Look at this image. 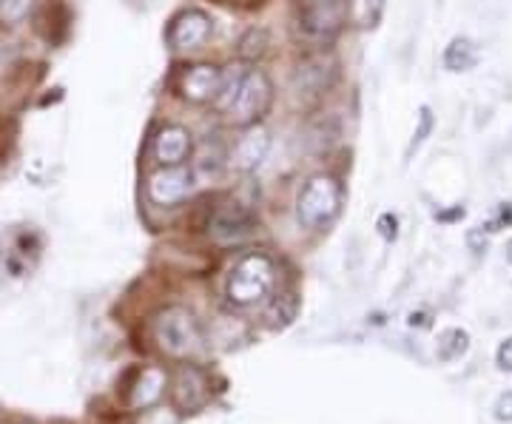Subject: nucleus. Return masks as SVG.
Wrapping results in <instances>:
<instances>
[{
    "instance_id": "1a4fd4ad",
    "label": "nucleus",
    "mask_w": 512,
    "mask_h": 424,
    "mask_svg": "<svg viewBox=\"0 0 512 424\" xmlns=\"http://www.w3.org/2000/svg\"><path fill=\"white\" fill-rule=\"evenodd\" d=\"M214 32V20L208 18L202 9H185L177 18L171 20V29H168V43L171 49L177 52H191V49H200L205 46V40Z\"/></svg>"
},
{
    "instance_id": "412c9836",
    "label": "nucleus",
    "mask_w": 512,
    "mask_h": 424,
    "mask_svg": "<svg viewBox=\"0 0 512 424\" xmlns=\"http://www.w3.org/2000/svg\"><path fill=\"white\" fill-rule=\"evenodd\" d=\"M296 314H299V299H296V294H282L271 305L268 319H271L274 328H285V325H291L293 319H296Z\"/></svg>"
},
{
    "instance_id": "c85d7f7f",
    "label": "nucleus",
    "mask_w": 512,
    "mask_h": 424,
    "mask_svg": "<svg viewBox=\"0 0 512 424\" xmlns=\"http://www.w3.org/2000/svg\"><path fill=\"white\" fill-rule=\"evenodd\" d=\"M504 257H507V262L512 265V240L507 242V248H504Z\"/></svg>"
},
{
    "instance_id": "dca6fc26",
    "label": "nucleus",
    "mask_w": 512,
    "mask_h": 424,
    "mask_svg": "<svg viewBox=\"0 0 512 424\" xmlns=\"http://www.w3.org/2000/svg\"><path fill=\"white\" fill-rule=\"evenodd\" d=\"M228 151L222 146L217 137H211V140H205L197 151V163H194V174L200 177V180H217L225 166H228Z\"/></svg>"
},
{
    "instance_id": "f8f14e48",
    "label": "nucleus",
    "mask_w": 512,
    "mask_h": 424,
    "mask_svg": "<svg viewBox=\"0 0 512 424\" xmlns=\"http://www.w3.org/2000/svg\"><path fill=\"white\" fill-rule=\"evenodd\" d=\"M302 3V26L316 37H330L342 29L345 0H299Z\"/></svg>"
},
{
    "instance_id": "cd10ccee",
    "label": "nucleus",
    "mask_w": 512,
    "mask_h": 424,
    "mask_svg": "<svg viewBox=\"0 0 512 424\" xmlns=\"http://www.w3.org/2000/svg\"><path fill=\"white\" fill-rule=\"evenodd\" d=\"M495 225H512V203H501V208H498V220L490 222V231H498Z\"/></svg>"
},
{
    "instance_id": "9d476101",
    "label": "nucleus",
    "mask_w": 512,
    "mask_h": 424,
    "mask_svg": "<svg viewBox=\"0 0 512 424\" xmlns=\"http://www.w3.org/2000/svg\"><path fill=\"white\" fill-rule=\"evenodd\" d=\"M333 80H336V60L333 55L319 52V55L299 60V66L293 72V89L305 97H319L333 86Z\"/></svg>"
},
{
    "instance_id": "39448f33",
    "label": "nucleus",
    "mask_w": 512,
    "mask_h": 424,
    "mask_svg": "<svg viewBox=\"0 0 512 424\" xmlns=\"http://www.w3.org/2000/svg\"><path fill=\"white\" fill-rule=\"evenodd\" d=\"M168 399L177 413H200L211 402V379L197 365H180L168 379Z\"/></svg>"
},
{
    "instance_id": "6e6552de",
    "label": "nucleus",
    "mask_w": 512,
    "mask_h": 424,
    "mask_svg": "<svg viewBox=\"0 0 512 424\" xmlns=\"http://www.w3.org/2000/svg\"><path fill=\"white\" fill-rule=\"evenodd\" d=\"M254 214L245 208L242 203H222L217 211H214V217L208 222V231H211V237L222 245H231V242H242L248 240L251 234H254Z\"/></svg>"
},
{
    "instance_id": "4468645a",
    "label": "nucleus",
    "mask_w": 512,
    "mask_h": 424,
    "mask_svg": "<svg viewBox=\"0 0 512 424\" xmlns=\"http://www.w3.org/2000/svg\"><path fill=\"white\" fill-rule=\"evenodd\" d=\"M268 151H271V131L262 129V126H248V131L239 137L231 160L239 171H254L265 163Z\"/></svg>"
},
{
    "instance_id": "423d86ee",
    "label": "nucleus",
    "mask_w": 512,
    "mask_h": 424,
    "mask_svg": "<svg viewBox=\"0 0 512 424\" xmlns=\"http://www.w3.org/2000/svg\"><path fill=\"white\" fill-rule=\"evenodd\" d=\"M197 174L188 166H163L148 177V200L154 205H177L194 191Z\"/></svg>"
},
{
    "instance_id": "6ab92c4d",
    "label": "nucleus",
    "mask_w": 512,
    "mask_h": 424,
    "mask_svg": "<svg viewBox=\"0 0 512 424\" xmlns=\"http://www.w3.org/2000/svg\"><path fill=\"white\" fill-rule=\"evenodd\" d=\"M436 129V117H433V109L430 106H421L419 114H416V129H413V137H410V143H407V151H404V157L407 160H413V154L419 151L424 143H427V137L433 134Z\"/></svg>"
},
{
    "instance_id": "c756f323",
    "label": "nucleus",
    "mask_w": 512,
    "mask_h": 424,
    "mask_svg": "<svg viewBox=\"0 0 512 424\" xmlns=\"http://www.w3.org/2000/svg\"><path fill=\"white\" fill-rule=\"evenodd\" d=\"M222 3H254V0H222ZM259 3V0H256Z\"/></svg>"
},
{
    "instance_id": "20e7f679",
    "label": "nucleus",
    "mask_w": 512,
    "mask_h": 424,
    "mask_svg": "<svg viewBox=\"0 0 512 424\" xmlns=\"http://www.w3.org/2000/svg\"><path fill=\"white\" fill-rule=\"evenodd\" d=\"M271 103H274V86H271L268 74L262 69H251L242 89H239L234 106L228 109V117L237 126H256V120H262L268 114Z\"/></svg>"
},
{
    "instance_id": "aec40b11",
    "label": "nucleus",
    "mask_w": 512,
    "mask_h": 424,
    "mask_svg": "<svg viewBox=\"0 0 512 424\" xmlns=\"http://www.w3.org/2000/svg\"><path fill=\"white\" fill-rule=\"evenodd\" d=\"M35 12V0H0V26L12 29Z\"/></svg>"
},
{
    "instance_id": "f03ea898",
    "label": "nucleus",
    "mask_w": 512,
    "mask_h": 424,
    "mask_svg": "<svg viewBox=\"0 0 512 424\" xmlns=\"http://www.w3.org/2000/svg\"><path fill=\"white\" fill-rule=\"evenodd\" d=\"M154 339L160 351L174 359H188L202 351V328L197 316L183 305H168L154 319Z\"/></svg>"
},
{
    "instance_id": "5701e85b",
    "label": "nucleus",
    "mask_w": 512,
    "mask_h": 424,
    "mask_svg": "<svg viewBox=\"0 0 512 424\" xmlns=\"http://www.w3.org/2000/svg\"><path fill=\"white\" fill-rule=\"evenodd\" d=\"M384 9H387V0H365V23L370 26V29H376V26H379Z\"/></svg>"
},
{
    "instance_id": "4be33fe9",
    "label": "nucleus",
    "mask_w": 512,
    "mask_h": 424,
    "mask_svg": "<svg viewBox=\"0 0 512 424\" xmlns=\"http://www.w3.org/2000/svg\"><path fill=\"white\" fill-rule=\"evenodd\" d=\"M265 46H268L265 29H251L248 35L239 40V55L245 57V60H254V57L265 55Z\"/></svg>"
},
{
    "instance_id": "bb28decb",
    "label": "nucleus",
    "mask_w": 512,
    "mask_h": 424,
    "mask_svg": "<svg viewBox=\"0 0 512 424\" xmlns=\"http://www.w3.org/2000/svg\"><path fill=\"white\" fill-rule=\"evenodd\" d=\"M467 245L476 251V254H481L484 248H487V237H484V228H473L470 234H467Z\"/></svg>"
},
{
    "instance_id": "a878e982",
    "label": "nucleus",
    "mask_w": 512,
    "mask_h": 424,
    "mask_svg": "<svg viewBox=\"0 0 512 424\" xmlns=\"http://www.w3.org/2000/svg\"><path fill=\"white\" fill-rule=\"evenodd\" d=\"M495 365L501 370H507V373H512V336H507V339L498 345V351H495Z\"/></svg>"
},
{
    "instance_id": "a211bd4d",
    "label": "nucleus",
    "mask_w": 512,
    "mask_h": 424,
    "mask_svg": "<svg viewBox=\"0 0 512 424\" xmlns=\"http://www.w3.org/2000/svg\"><path fill=\"white\" fill-rule=\"evenodd\" d=\"M467 348H470V336H467V331H461V328H447V331L439 333V348H436V353H439L441 362H456V359H461V356L467 353Z\"/></svg>"
},
{
    "instance_id": "f3484780",
    "label": "nucleus",
    "mask_w": 512,
    "mask_h": 424,
    "mask_svg": "<svg viewBox=\"0 0 512 424\" xmlns=\"http://www.w3.org/2000/svg\"><path fill=\"white\" fill-rule=\"evenodd\" d=\"M248 72H251V69H245V63H231L228 69H222L220 94H217V100H214V106H217V109L228 114V109L234 106V100H237V94L239 89H242V83H245Z\"/></svg>"
},
{
    "instance_id": "b1692460",
    "label": "nucleus",
    "mask_w": 512,
    "mask_h": 424,
    "mask_svg": "<svg viewBox=\"0 0 512 424\" xmlns=\"http://www.w3.org/2000/svg\"><path fill=\"white\" fill-rule=\"evenodd\" d=\"M379 234H382L387 242L396 240V237H399V217H396V214H382V217H379Z\"/></svg>"
},
{
    "instance_id": "9b49d317",
    "label": "nucleus",
    "mask_w": 512,
    "mask_h": 424,
    "mask_svg": "<svg viewBox=\"0 0 512 424\" xmlns=\"http://www.w3.org/2000/svg\"><path fill=\"white\" fill-rule=\"evenodd\" d=\"M222 83V69H217L214 63H197V66H188L180 77V97L202 106V103H211L217 100Z\"/></svg>"
},
{
    "instance_id": "ddd939ff",
    "label": "nucleus",
    "mask_w": 512,
    "mask_h": 424,
    "mask_svg": "<svg viewBox=\"0 0 512 424\" xmlns=\"http://www.w3.org/2000/svg\"><path fill=\"white\" fill-rule=\"evenodd\" d=\"M191 148H194L191 131L183 126H163L154 137V157L160 166H183Z\"/></svg>"
},
{
    "instance_id": "0eeeda50",
    "label": "nucleus",
    "mask_w": 512,
    "mask_h": 424,
    "mask_svg": "<svg viewBox=\"0 0 512 424\" xmlns=\"http://www.w3.org/2000/svg\"><path fill=\"white\" fill-rule=\"evenodd\" d=\"M165 379L163 370L157 368H137L128 373V379L123 382V402L128 410H148L154 407L165 396Z\"/></svg>"
},
{
    "instance_id": "7ed1b4c3",
    "label": "nucleus",
    "mask_w": 512,
    "mask_h": 424,
    "mask_svg": "<svg viewBox=\"0 0 512 424\" xmlns=\"http://www.w3.org/2000/svg\"><path fill=\"white\" fill-rule=\"evenodd\" d=\"M339 205H342V185L336 183L330 174H316L299 191L296 220L302 228L316 231L339 214Z\"/></svg>"
},
{
    "instance_id": "f257e3e1",
    "label": "nucleus",
    "mask_w": 512,
    "mask_h": 424,
    "mask_svg": "<svg viewBox=\"0 0 512 424\" xmlns=\"http://www.w3.org/2000/svg\"><path fill=\"white\" fill-rule=\"evenodd\" d=\"M276 265L268 254H248L231 268V277L225 285L228 302L237 308H254L265 302L268 294L274 291Z\"/></svg>"
},
{
    "instance_id": "393cba45",
    "label": "nucleus",
    "mask_w": 512,
    "mask_h": 424,
    "mask_svg": "<svg viewBox=\"0 0 512 424\" xmlns=\"http://www.w3.org/2000/svg\"><path fill=\"white\" fill-rule=\"evenodd\" d=\"M493 413L498 422H512V390H507V393H501V396H498Z\"/></svg>"
},
{
    "instance_id": "2eb2a0df",
    "label": "nucleus",
    "mask_w": 512,
    "mask_h": 424,
    "mask_svg": "<svg viewBox=\"0 0 512 424\" xmlns=\"http://www.w3.org/2000/svg\"><path fill=\"white\" fill-rule=\"evenodd\" d=\"M441 63H444V69H447V72H453V74L476 69L478 66L476 40H470V37H464V35L453 37V40L447 43L444 55H441Z\"/></svg>"
}]
</instances>
